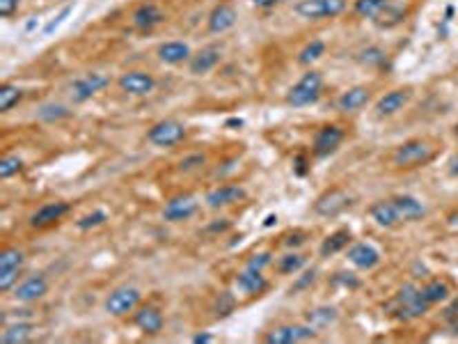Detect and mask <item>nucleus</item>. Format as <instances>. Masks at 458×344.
Masks as SVG:
<instances>
[{
    "label": "nucleus",
    "mask_w": 458,
    "mask_h": 344,
    "mask_svg": "<svg viewBox=\"0 0 458 344\" xmlns=\"http://www.w3.org/2000/svg\"><path fill=\"white\" fill-rule=\"evenodd\" d=\"M392 0H355V14H360L364 19H378L388 10Z\"/></svg>",
    "instance_id": "cd10ccee"
},
{
    "label": "nucleus",
    "mask_w": 458,
    "mask_h": 344,
    "mask_svg": "<svg viewBox=\"0 0 458 344\" xmlns=\"http://www.w3.org/2000/svg\"><path fill=\"white\" fill-rule=\"evenodd\" d=\"M227 227H229V223H227V220H223V223H213L209 229H216V232L220 229V232H223V229H227Z\"/></svg>",
    "instance_id": "4d7b16f0"
},
{
    "label": "nucleus",
    "mask_w": 458,
    "mask_h": 344,
    "mask_svg": "<svg viewBox=\"0 0 458 344\" xmlns=\"http://www.w3.org/2000/svg\"><path fill=\"white\" fill-rule=\"evenodd\" d=\"M106 211H92V213H88V216H83L81 220H78V229H92V227H99V225H103L106 223Z\"/></svg>",
    "instance_id": "4c0bfd02"
},
{
    "label": "nucleus",
    "mask_w": 458,
    "mask_h": 344,
    "mask_svg": "<svg viewBox=\"0 0 458 344\" xmlns=\"http://www.w3.org/2000/svg\"><path fill=\"white\" fill-rule=\"evenodd\" d=\"M197 207H199L197 198L177 195L166 204V209H163V218L170 220V223H181V220H188L192 213L197 211Z\"/></svg>",
    "instance_id": "9b49d317"
},
{
    "label": "nucleus",
    "mask_w": 458,
    "mask_h": 344,
    "mask_svg": "<svg viewBox=\"0 0 458 344\" xmlns=\"http://www.w3.org/2000/svg\"><path fill=\"white\" fill-rule=\"evenodd\" d=\"M69 14H71V7H64V10H62L60 14H57V17H55L53 21H48V23H46L44 35H53V32L57 30V28H60V26L64 23V19H67Z\"/></svg>",
    "instance_id": "37998d69"
},
{
    "label": "nucleus",
    "mask_w": 458,
    "mask_h": 344,
    "mask_svg": "<svg viewBox=\"0 0 458 344\" xmlns=\"http://www.w3.org/2000/svg\"><path fill=\"white\" fill-rule=\"evenodd\" d=\"M435 156V147L426 140H408L404 145L397 147V152L392 154V163L397 168H419L426 166Z\"/></svg>",
    "instance_id": "f03ea898"
},
{
    "label": "nucleus",
    "mask_w": 458,
    "mask_h": 344,
    "mask_svg": "<svg viewBox=\"0 0 458 344\" xmlns=\"http://www.w3.org/2000/svg\"><path fill=\"white\" fill-rule=\"evenodd\" d=\"M39 117L44 122H55V120H64L69 117V111L64 108V106H55V104H48V106H41L39 111Z\"/></svg>",
    "instance_id": "c9c22d12"
},
{
    "label": "nucleus",
    "mask_w": 458,
    "mask_h": 344,
    "mask_svg": "<svg viewBox=\"0 0 458 344\" xmlns=\"http://www.w3.org/2000/svg\"><path fill=\"white\" fill-rule=\"evenodd\" d=\"M369 213H371V218H374L381 227H395V225L401 223L399 211H397V207H395V202H392V200H383V202H376L374 207H371Z\"/></svg>",
    "instance_id": "b1692460"
},
{
    "label": "nucleus",
    "mask_w": 458,
    "mask_h": 344,
    "mask_svg": "<svg viewBox=\"0 0 458 344\" xmlns=\"http://www.w3.org/2000/svg\"><path fill=\"white\" fill-rule=\"evenodd\" d=\"M454 135H456V140H458V124L454 126Z\"/></svg>",
    "instance_id": "052dcab7"
},
{
    "label": "nucleus",
    "mask_w": 458,
    "mask_h": 344,
    "mask_svg": "<svg viewBox=\"0 0 458 344\" xmlns=\"http://www.w3.org/2000/svg\"><path fill=\"white\" fill-rule=\"evenodd\" d=\"M46 292H48L46 278H44V276H30V278H26V280L17 287L14 296H17L19 300H26V303H30V300L41 298Z\"/></svg>",
    "instance_id": "a211bd4d"
},
{
    "label": "nucleus",
    "mask_w": 458,
    "mask_h": 344,
    "mask_svg": "<svg viewBox=\"0 0 458 344\" xmlns=\"http://www.w3.org/2000/svg\"><path fill=\"white\" fill-rule=\"evenodd\" d=\"M392 202H395V207H397L401 223H412V220H419L426 213V207L412 195H399L392 200Z\"/></svg>",
    "instance_id": "aec40b11"
},
{
    "label": "nucleus",
    "mask_w": 458,
    "mask_h": 344,
    "mask_svg": "<svg viewBox=\"0 0 458 344\" xmlns=\"http://www.w3.org/2000/svg\"><path fill=\"white\" fill-rule=\"evenodd\" d=\"M218 62H220V48L209 46V48H204V51H199L197 55H192L190 74H195V76L206 74V71H211Z\"/></svg>",
    "instance_id": "393cba45"
},
{
    "label": "nucleus",
    "mask_w": 458,
    "mask_h": 344,
    "mask_svg": "<svg viewBox=\"0 0 458 344\" xmlns=\"http://www.w3.org/2000/svg\"><path fill=\"white\" fill-rule=\"evenodd\" d=\"M140 303V292L135 287H117L110 292V296L106 298V310L112 317H124V314L133 312Z\"/></svg>",
    "instance_id": "423d86ee"
},
{
    "label": "nucleus",
    "mask_w": 458,
    "mask_h": 344,
    "mask_svg": "<svg viewBox=\"0 0 458 344\" xmlns=\"http://www.w3.org/2000/svg\"><path fill=\"white\" fill-rule=\"evenodd\" d=\"M32 335V324H14L10 328H5V333L0 335V342L3 344H23L30 340Z\"/></svg>",
    "instance_id": "c85d7f7f"
},
{
    "label": "nucleus",
    "mask_w": 458,
    "mask_h": 344,
    "mask_svg": "<svg viewBox=\"0 0 458 344\" xmlns=\"http://www.w3.org/2000/svg\"><path fill=\"white\" fill-rule=\"evenodd\" d=\"M236 287H239V292L248 294V296H255V294L266 292L268 280L261 276V271L246 269V271H241V274L236 276Z\"/></svg>",
    "instance_id": "412c9836"
},
{
    "label": "nucleus",
    "mask_w": 458,
    "mask_h": 344,
    "mask_svg": "<svg viewBox=\"0 0 458 344\" xmlns=\"http://www.w3.org/2000/svg\"><path fill=\"white\" fill-rule=\"evenodd\" d=\"M241 124H243L241 120H229V122H227V126H241Z\"/></svg>",
    "instance_id": "13d9d810"
},
{
    "label": "nucleus",
    "mask_w": 458,
    "mask_h": 344,
    "mask_svg": "<svg viewBox=\"0 0 458 344\" xmlns=\"http://www.w3.org/2000/svg\"><path fill=\"white\" fill-rule=\"evenodd\" d=\"M344 10H346V0H300L293 7V12L300 19H310V21L339 17Z\"/></svg>",
    "instance_id": "20e7f679"
},
{
    "label": "nucleus",
    "mask_w": 458,
    "mask_h": 344,
    "mask_svg": "<svg viewBox=\"0 0 458 344\" xmlns=\"http://www.w3.org/2000/svg\"><path fill=\"white\" fill-rule=\"evenodd\" d=\"M348 262L362 271H371L381 264V253L371 243H355L348 248Z\"/></svg>",
    "instance_id": "ddd939ff"
},
{
    "label": "nucleus",
    "mask_w": 458,
    "mask_h": 344,
    "mask_svg": "<svg viewBox=\"0 0 458 344\" xmlns=\"http://www.w3.org/2000/svg\"><path fill=\"white\" fill-rule=\"evenodd\" d=\"M428 307H431V303L421 296V289L417 285H404L395 294V298L385 303V312L397 319L408 321V319H417L421 314H426Z\"/></svg>",
    "instance_id": "f257e3e1"
},
{
    "label": "nucleus",
    "mask_w": 458,
    "mask_h": 344,
    "mask_svg": "<svg viewBox=\"0 0 458 344\" xmlns=\"http://www.w3.org/2000/svg\"><path fill=\"white\" fill-rule=\"evenodd\" d=\"M21 269H0V292H10L14 283L19 280Z\"/></svg>",
    "instance_id": "ea45409f"
},
{
    "label": "nucleus",
    "mask_w": 458,
    "mask_h": 344,
    "mask_svg": "<svg viewBox=\"0 0 458 344\" xmlns=\"http://www.w3.org/2000/svg\"><path fill=\"white\" fill-rule=\"evenodd\" d=\"M369 99H371V92L367 88H362V85H355V88L346 90L337 99V108L341 113H355V111L364 108V106L369 104Z\"/></svg>",
    "instance_id": "f3484780"
},
{
    "label": "nucleus",
    "mask_w": 458,
    "mask_h": 344,
    "mask_svg": "<svg viewBox=\"0 0 458 344\" xmlns=\"http://www.w3.org/2000/svg\"><path fill=\"white\" fill-rule=\"evenodd\" d=\"M303 267H305V257H303V255H296V253L284 255L282 260H280V264H277V269H280V274H284V276L296 274V271H300Z\"/></svg>",
    "instance_id": "f704fd0d"
},
{
    "label": "nucleus",
    "mask_w": 458,
    "mask_h": 344,
    "mask_svg": "<svg viewBox=\"0 0 458 344\" xmlns=\"http://www.w3.org/2000/svg\"><path fill=\"white\" fill-rule=\"evenodd\" d=\"M23 267V253L19 248H5L0 253V269H21Z\"/></svg>",
    "instance_id": "473e14b6"
},
{
    "label": "nucleus",
    "mask_w": 458,
    "mask_h": 344,
    "mask_svg": "<svg viewBox=\"0 0 458 344\" xmlns=\"http://www.w3.org/2000/svg\"><path fill=\"white\" fill-rule=\"evenodd\" d=\"M166 21V14H163L154 3H145L140 5L138 10L133 12V26L138 30H152L154 26H159Z\"/></svg>",
    "instance_id": "6ab92c4d"
},
{
    "label": "nucleus",
    "mask_w": 458,
    "mask_h": 344,
    "mask_svg": "<svg viewBox=\"0 0 458 344\" xmlns=\"http://www.w3.org/2000/svg\"><path fill=\"white\" fill-rule=\"evenodd\" d=\"M69 209L71 207L67 204V202H51V204H44L41 209H37L32 213V218H30V225L32 227H37V229H44V227H48V225H53V223H57L64 213H69Z\"/></svg>",
    "instance_id": "2eb2a0df"
},
{
    "label": "nucleus",
    "mask_w": 458,
    "mask_h": 344,
    "mask_svg": "<svg viewBox=\"0 0 458 344\" xmlns=\"http://www.w3.org/2000/svg\"><path fill=\"white\" fill-rule=\"evenodd\" d=\"M348 207H350L348 193L341 191V189H330V191H326L323 195L317 198V202H314V211H317L319 216L335 218V216H339L341 211H346Z\"/></svg>",
    "instance_id": "0eeeda50"
},
{
    "label": "nucleus",
    "mask_w": 458,
    "mask_h": 344,
    "mask_svg": "<svg viewBox=\"0 0 458 344\" xmlns=\"http://www.w3.org/2000/svg\"><path fill=\"white\" fill-rule=\"evenodd\" d=\"M275 220H277L275 216H268V218H266V225H273V223H275Z\"/></svg>",
    "instance_id": "bf43d9fd"
},
{
    "label": "nucleus",
    "mask_w": 458,
    "mask_h": 344,
    "mask_svg": "<svg viewBox=\"0 0 458 344\" xmlns=\"http://www.w3.org/2000/svg\"><path fill=\"white\" fill-rule=\"evenodd\" d=\"M303 241H305V234H303V232H296V234H289V236H286V241H284V243H286V246H300V243H303Z\"/></svg>",
    "instance_id": "09e8293b"
},
{
    "label": "nucleus",
    "mask_w": 458,
    "mask_h": 344,
    "mask_svg": "<svg viewBox=\"0 0 458 344\" xmlns=\"http://www.w3.org/2000/svg\"><path fill=\"white\" fill-rule=\"evenodd\" d=\"M317 338L314 326H277L266 335V344H296V342H307Z\"/></svg>",
    "instance_id": "6e6552de"
},
{
    "label": "nucleus",
    "mask_w": 458,
    "mask_h": 344,
    "mask_svg": "<svg viewBox=\"0 0 458 344\" xmlns=\"http://www.w3.org/2000/svg\"><path fill=\"white\" fill-rule=\"evenodd\" d=\"M108 83H110L108 76H103V74H88V76L78 78V81L71 85V97H74V102L83 104V102H88V99L94 97L99 90H103Z\"/></svg>",
    "instance_id": "f8f14e48"
},
{
    "label": "nucleus",
    "mask_w": 458,
    "mask_h": 344,
    "mask_svg": "<svg viewBox=\"0 0 458 344\" xmlns=\"http://www.w3.org/2000/svg\"><path fill=\"white\" fill-rule=\"evenodd\" d=\"M335 283H341V285H346V287H357V285H360V283H357L355 278H353V274H337Z\"/></svg>",
    "instance_id": "49530a36"
},
{
    "label": "nucleus",
    "mask_w": 458,
    "mask_h": 344,
    "mask_svg": "<svg viewBox=\"0 0 458 344\" xmlns=\"http://www.w3.org/2000/svg\"><path fill=\"white\" fill-rule=\"evenodd\" d=\"M21 97H23V92H21V88H17V85H12V83L0 85V113L10 111L14 104L21 102Z\"/></svg>",
    "instance_id": "7c9ffc66"
},
{
    "label": "nucleus",
    "mask_w": 458,
    "mask_h": 344,
    "mask_svg": "<svg viewBox=\"0 0 458 344\" xmlns=\"http://www.w3.org/2000/svg\"><path fill=\"white\" fill-rule=\"evenodd\" d=\"M445 321L449 324V328H452V333H458V298L452 300V303L447 305V310H445Z\"/></svg>",
    "instance_id": "79ce46f5"
},
{
    "label": "nucleus",
    "mask_w": 458,
    "mask_h": 344,
    "mask_svg": "<svg viewBox=\"0 0 458 344\" xmlns=\"http://www.w3.org/2000/svg\"><path fill=\"white\" fill-rule=\"evenodd\" d=\"M21 168H23V161H21L17 154H7L5 159L0 161V179H10L14 175H19Z\"/></svg>",
    "instance_id": "72a5a7b5"
},
{
    "label": "nucleus",
    "mask_w": 458,
    "mask_h": 344,
    "mask_svg": "<svg viewBox=\"0 0 458 344\" xmlns=\"http://www.w3.org/2000/svg\"><path fill=\"white\" fill-rule=\"evenodd\" d=\"M192 342H195V344H209V342H213V335L199 333V335H195V338H192Z\"/></svg>",
    "instance_id": "3c124183"
},
{
    "label": "nucleus",
    "mask_w": 458,
    "mask_h": 344,
    "mask_svg": "<svg viewBox=\"0 0 458 344\" xmlns=\"http://www.w3.org/2000/svg\"><path fill=\"white\" fill-rule=\"evenodd\" d=\"M296 170H298V175H305V159L303 156H298L296 159Z\"/></svg>",
    "instance_id": "864d4df0"
},
{
    "label": "nucleus",
    "mask_w": 458,
    "mask_h": 344,
    "mask_svg": "<svg viewBox=\"0 0 458 344\" xmlns=\"http://www.w3.org/2000/svg\"><path fill=\"white\" fill-rule=\"evenodd\" d=\"M192 163H204V156H192V159H186V161H181V170H190V168H195Z\"/></svg>",
    "instance_id": "8fccbe9b"
},
{
    "label": "nucleus",
    "mask_w": 458,
    "mask_h": 344,
    "mask_svg": "<svg viewBox=\"0 0 458 344\" xmlns=\"http://www.w3.org/2000/svg\"><path fill=\"white\" fill-rule=\"evenodd\" d=\"M243 198H246V191H243L241 186L225 184V186H218V189H213V191L206 193V204H209L211 209H218V207H227V204L241 202Z\"/></svg>",
    "instance_id": "4468645a"
},
{
    "label": "nucleus",
    "mask_w": 458,
    "mask_h": 344,
    "mask_svg": "<svg viewBox=\"0 0 458 344\" xmlns=\"http://www.w3.org/2000/svg\"><path fill=\"white\" fill-rule=\"evenodd\" d=\"M236 10L229 3H220L218 7H213V12L209 14V32H227L229 28H234L236 23Z\"/></svg>",
    "instance_id": "dca6fc26"
},
{
    "label": "nucleus",
    "mask_w": 458,
    "mask_h": 344,
    "mask_svg": "<svg viewBox=\"0 0 458 344\" xmlns=\"http://www.w3.org/2000/svg\"><path fill=\"white\" fill-rule=\"evenodd\" d=\"M270 262H273V255H270V253H257V255H252V257L248 260V267H246V269L263 271Z\"/></svg>",
    "instance_id": "a19ab883"
},
{
    "label": "nucleus",
    "mask_w": 458,
    "mask_h": 344,
    "mask_svg": "<svg viewBox=\"0 0 458 344\" xmlns=\"http://www.w3.org/2000/svg\"><path fill=\"white\" fill-rule=\"evenodd\" d=\"M135 326L140 328L142 333L147 335H156L163 328V314L159 307L154 305H145L135 312Z\"/></svg>",
    "instance_id": "4be33fe9"
},
{
    "label": "nucleus",
    "mask_w": 458,
    "mask_h": 344,
    "mask_svg": "<svg viewBox=\"0 0 458 344\" xmlns=\"http://www.w3.org/2000/svg\"><path fill=\"white\" fill-rule=\"evenodd\" d=\"M186 135V126L177 120H163L159 124H154L149 128L147 138L149 142H154L156 147H172L177 142H181Z\"/></svg>",
    "instance_id": "39448f33"
},
{
    "label": "nucleus",
    "mask_w": 458,
    "mask_h": 344,
    "mask_svg": "<svg viewBox=\"0 0 458 344\" xmlns=\"http://www.w3.org/2000/svg\"><path fill=\"white\" fill-rule=\"evenodd\" d=\"M234 305H236V300H234L232 294L223 292L220 294V298H218V303H216V314L218 317H227V314L234 310Z\"/></svg>",
    "instance_id": "58836bf2"
},
{
    "label": "nucleus",
    "mask_w": 458,
    "mask_h": 344,
    "mask_svg": "<svg viewBox=\"0 0 458 344\" xmlns=\"http://www.w3.org/2000/svg\"><path fill=\"white\" fill-rule=\"evenodd\" d=\"M449 172H452V175H456V177H458V154H456L454 159H452V163H449Z\"/></svg>",
    "instance_id": "5fc2aeb1"
},
{
    "label": "nucleus",
    "mask_w": 458,
    "mask_h": 344,
    "mask_svg": "<svg viewBox=\"0 0 458 344\" xmlns=\"http://www.w3.org/2000/svg\"><path fill=\"white\" fill-rule=\"evenodd\" d=\"M449 227H454V229H458V211H454L452 216H449Z\"/></svg>",
    "instance_id": "6e6d98bb"
},
{
    "label": "nucleus",
    "mask_w": 458,
    "mask_h": 344,
    "mask_svg": "<svg viewBox=\"0 0 458 344\" xmlns=\"http://www.w3.org/2000/svg\"><path fill=\"white\" fill-rule=\"evenodd\" d=\"M159 57L166 64H179L190 57V48L183 41H166L159 46Z\"/></svg>",
    "instance_id": "a878e982"
},
{
    "label": "nucleus",
    "mask_w": 458,
    "mask_h": 344,
    "mask_svg": "<svg viewBox=\"0 0 458 344\" xmlns=\"http://www.w3.org/2000/svg\"><path fill=\"white\" fill-rule=\"evenodd\" d=\"M348 241H350L348 229H337V232H332L328 239H323V243H321V255L330 257L335 253H339V250H344L348 246Z\"/></svg>",
    "instance_id": "bb28decb"
},
{
    "label": "nucleus",
    "mask_w": 458,
    "mask_h": 344,
    "mask_svg": "<svg viewBox=\"0 0 458 344\" xmlns=\"http://www.w3.org/2000/svg\"><path fill=\"white\" fill-rule=\"evenodd\" d=\"M362 55H364L362 57L364 62H374V64L383 62V51H381V48H369V51H364Z\"/></svg>",
    "instance_id": "a18cd8bd"
},
{
    "label": "nucleus",
    "mask_w": 458,
    "mask_h": 344,
    "mask_svg": "<svg viewBox=\"0 0 458 344\" xmlns=\"http://www.w3.org/2000/svg\"><path fill=\"white\" fill-rule=\"evenodd\" d=\"M119 88L133 97H145L156 90V81L154 76L145 74V71H126L119 78Z\"/></svg>",
    "instance_id": "9d476101"
},
{
    "label": "nucleus",
    "mask_w": 458,
    "mask_h": 344,
    "mask_svg": "<svg viewBox=\"0 0 458 344\" xmlns=\"http://www.w3.org/2000/svg\"><path fill=\"white\" fill-rule=\"evenodd\" d=\"M344 140V128L337 124H326L317 131V138H314V154L319 159H326V156L335 154L339 149Z\"/></svg>",
    "instance_id": "1a4fd4ad"
},
{
    "label": "nucleus",
    "mask_w": 458,
    "mask_h": 344,
    "mask_svg": "<svg viewBox=\"0 0 458 344\" xmlns=\"http://www.w3.org/2000/svg\"><path fill=\"white\" fill-rule=\"evenodd\" d=\"M19 7V0H0V17L10 19Z\"/></svg>",
    "instance_id": "c03bdc74"
},
{
    "label": "nucleus",
    "mask_w": 458,
    "mask_h": 344,
    "mask_svg": "<svg viewBox=\"0 0 458 344\" xmlns=\"http://www.w3.org/2000/svg\"><path fill=\"white\" fill-rule=\"evenodd\" d=\"M335 310L332 307H321V310H314L312 314H310V324L317 328V326H323V324H330V321H335Z\"/></svg>",
    "instance_id": "e433bc0d"
},
{
    "label": "nucleus",
    "mask_w": 458,
    "mask_h": 344,
    "mask_svg": "<svg viewBox=\"0 0 458 344\" xmlns=\"http://www.w3.org/2000/svg\"><path fill=\"white\" fill-rule=\"evenodd\" d=\"M321 88H323V78H321L319 71H307V74L289 90V95H286V104L296 106V108L310 106L321 97Z\"/></svg>",
    "instance_id": "7ed1b4c3"
},
{
    "label": "nucleus",
    "mask_w": 458,
    "mask_h": 344,
    "mask_svg": "<svg viewBox=\"0 0 458 344\" xmlns=\"http://www.w3.org/2000/svg\"><path fill=\"white\" fill-rule=\"evenodd\" d=\"M310 283H314V271H307V274L300 278L296 285H293V289H303V287H307Z\"/></svg>",
    "instance_id": "de8ad7c7"
},
{
    "label": "nucleus",
    "mask_w": 458,
    "mask_h": 344,
    "mask_svg": "<svg viewBox=\"0 0 458 344\" xmlns=\"http://www.w3.org/2000/svg\"><path fill=\"white\" fill-rule=\"evenodd\" d=\"M323 51H326L323 41H321V39H312L310 44H307L303 51H300L298 62H300V64H312L314 60H319V57L323 55Z\"/></svg>",
    "instance_id": "2f4dec72"
},
{
    "label": "nucleus",
    "mask_w": 458,
    "mask_h": 344,
    "mask_svg": "<svg viewBox=\"0 0 458 344\" xmlns=\"http://www.w3.org/2000/svg\"><path fill=\"white\" fill-rule=\"evenodd\" d=\"M421 296H424L431 305H435L449 296V285L442 280H431L428 285L421 287Z\"/></svg>",
    "instance_id": "c756f323"
},
{
    "label": "nucleus",
    "mask_w": 458,
    "mask_h": 344,
    "mask_svg": "<svg viewBox=\"0 0 458 344\" xmlns=\"http://www.w3.org/2000/svg\"><path fill=\"white\" fill-rule=\"evenodd\" d=\"M408 99H410V92L408 90H392L385 97L378 99L376 111H378V115H383V117L385 115H395L408 104Z\"/></svg>",
    "instance_id": "5701e85b"
},
{
    "label": "nucleus",
    "mask_w": 458,
    "mask_h": 344,
    "mask_svg": "<svg viewBox=\"0 0 458 344\" xmlns=\"http://www.w3.org/2000/svg\"><path fill=\"white\" fill-rule=\"evenodd\" d=\"M280 0H252V5L255 7H261V10H266V7H273V5H277Z\"/></svg>",
    "instance_id": "603ef678"
}]
</instances>
